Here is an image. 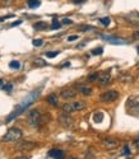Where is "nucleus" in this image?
Instances as JSON below:
<instances>
[{"label": "nucleus", "instance_id": "2eb2a0df", "mask_svg": "<svg viewBox=\"0 0 139 159\" xmlns=\"http://www.w3.org/2000/svg\"><path fill=\"white\" fill-rule=\"evenodd\" d=\"M46 101H47V103L51 104V106H57V104H59V99H57L56 94H50V95H47V97H46Z\"/></svg>", "mask_w": 139, "mask_h": 159}, {"label": "nucleus", "instance_id": "6e6552de", "mask_svg": "<svg viewBox=\"0 0 139 159\" xmlns=\"http://www.w3.org/2000/svg\"><path fill=\"white\" fill-rule=\"evenodd\" d=\"M77 93H78V92H77L75 88H65V89L61 90L60 95L64 99H70V98H74L75 95H77Z\"/></svg>", "mask_w": 139, "mask_h": 159}, {"label": "nucleus", "instance_id": "7ed1b4c3", "mask_svg": "<svg viewBox=\"0 0 139 159\" xmlns=\"http://www.w3.org/2000/svg\"><path fill=\"white\" fill-rule=\"evenodd\" d=\"M22 130L21 129H18V127H12V129H9L7 134L3 136V141H5V143H12V141H17L19 140V139L22 138Z\"/></svg>", "mask_w": 139, "mask_h": 159}, {"label": "nucleus", "instance_id": "58836bf2", "mask_svg": "<svg viewBox=\"0 0 139 159\" xmlns=\"http://www.w3.org/2000/svg\"><path fill=\"white\" fill-rule=\"evenodd\" d=\"M69 159H77V158H69Z\"/></svg>", "mask_w": 139, "mask_h": 159}, {"label": "nucleus", "instance_id": "39448f33", "mask_svg": "<svg viewBox=\"0 0 139 159\" xmlns=\"http://www.w3.org/2000/svg\"><path fill=\"white\" fill-rule=\"evenodd\" d=\"M85 108V103L84 102H70V103H65L63 106V111L65 113H71L75 111H80Z\"/></svg>", "mask_w": 139, "mask_h": 159}, {"label": "nucleus", "instance_id": "20e7f679", "mask_svg": "<svg viewBox=\"0 0 139 159\" xmlns=\"http://www.w3.org/2000/svg\"><path fill=\"white\" fill-rule=\"evenodd\" d=\"M27 121L32 127H38L41 124V113L38 109H32L27 113Z\"/></svg>", "mask_w": 139, "mask_h": 159}, {"label": "nucleus", "instance_id": "a878e982", "mask_svg": "<svg viewBox=\"0 0 139 159\" xmlns=\"http://www.w3.org/2000/svg\"><path fill=\"white\" fill-rule=\"evenodd\" d=\"M100 22H101L103 26H109L110 22H111V19H110L109 17H105V18H101V19H100Z\"/></svg>", "mask_w": 139, "mask_h": 159}, {"label": "nucleus", "instance_id": "f03ea898", "mask_svg": "<svg viewBox=\"0 0 139 159\" xmlns=\"http://www.w3.org/2000/svg\"><path fill=\"white\" fill-rule=\"evenodd\" d=\"M126 112L130 116L138 117L139 118V95H133L126 99V104H125Z\"/></svg>", "mask_w": 139, "mask_h": 159}, {"label": "nucleus", "instance_id": "b1692460", "mask_svg": "<svg viewBox=\"0 0 139 159\" xmlns=\"http://www.w3.org/2000/svg\"><path fill=\"white\" fill-rule=\"evenodd\" d=\"M59 54H60V51H50V52H46V56L52 59V57H56Z\"/></svg>", "mask_w": 139, "mask_h": 159}, {"label": "nucleus", "instance_id": "f8f14e48", "mask_svg": "<svg viewBox=\"0 0 139 159\" xmlns=\"http://www.w3.org/2000/svg\"><path fill=\"white\" fill-rule=\"evenodd\" d=\"M75 89H77V92L82 93L83 95H91V94H92V89H91L89 87L84 85V84H77Z\"/></svg>", "mask_w": 139, "mask_h": 159}, {"label": "nucleus", "instance_id": "aec40b11", "mask_svg": "<svg viewBox=\"0 0 139 159\" xmlns=\"http://www.w3.org/2000/svg\"><path fill=\"white\" fill-rule=\"evenodd\" d=\"M9 67H12V69H19V67H21V62L12 61V62H9Z\"/></svg>", "mask_w": 139, "mask_h": 159}, {"label": "nucleus", "instance_id": "1a4fd4ad", "mask_svg": "<svg viewBox=\"0 0 139 159\" xmlns=\"http://www.w3.org/2000/svg\"><path fill=\"white\" fill-rule=\"evenodd\" d=\"M110 79H111V75H110L109 71H102V73H100L98 76H97V80H98L100 85H106V84H109Z\"/></svg>", "mask_w": 139, "mask_h": 159}, {"label": "nucleus", "instance_id": "f257e3e1", "mask_svg": "<svg viewBox=\"0 0 139 159\" xmlns=\"http://www.w3.org/2000/svg\"><path fill=\"white\" fill-rule=\"evenodd\" d=\"M40 92H41V89H37V90H35V92H32V93H31L30 95H28V97H27L25 101H22V102L19 103L16 108H14L13 112L8 116L7 121H8V122H9V121H12V120H14L16 117H18L21 113L25 112V111H26V109H27L28 107H30V106H31V104L38 98V95H40Z\"/></svg>", "mask_w": 139, "mask_h": 159}, {"label": "nucleus", "instance_id": "393cba45", "mask_svg": "<svg viewBox=\"0 0 139 159\" xmlns=\"http://www.w3.org/2000/svg\"><path fill=\"white\" fill-rule=\"evenodd\" d=\"M91 52H92V55H102L103 49H102V47H98V49H93Z\"/></svg>", "mask_w": 139, "mask_h": 159}, {"label": "nucleus", "instance_id": "4be33fe9", "mask_svg": "<svg viewBox=\"0 0 139 159\" xmlns=\"http://www.w3.org/2000/svg\"><path fill=\"white\" fill-rule=\"evenodd\" d=\"M79 30L83 31V32H87V31H96V28L94 27H91V26H80Z\"/></svg>", "mask_w": 139, "mask_h": 159}, {"label": "nucleus", "instance_id": "f704fd0d", "mask_svg": "<svg viewBox=\"0 0 139 159\" xmlns=\"http://www.w3.org/2000/svg\"><path fill=\"white\" fill-rule=\"evenodd\" d=\"M22 21H17L16 23H13V24H10V27H14V26H18V24H21Z\"/></svg>", "mask_w": 139, "mask_h": 159}, {"label": "nucleus", "instance_id": "bb28decb", "mask_svg": "<svg viewBox=\"0 0 139 159\" xmlns=\"http://www.w3.org/2000/svg\"><path fill=\"white\" fill-rule=\"evenodd\" d=\"M35 65L36 66H46V61H44L42 59H37L35 61Z\"/></svg>", "mask_w": 139, "mask_h": 159}, {"label": "nucleus", "instance_id": "4c0bfd02", "mask_svg": "<svg viewBox=\"0 0 139 159\" xmlns=\"http://www.w3.org/2000/svg\"><path fill=\"white\" fill-rule=\"evenodd\" d=\"M137 51H138V54H139V46H138V49H137Z\"/></svg>", "mask_w": 139, "mask_h": 159}, {"label": "nucleus", "instance_id": "72a5a7b5", "mask_svg": "<svg viewBox=\"0 0 139 159\" xmlns=\"http://www.w3.org/2000/svg\"><path fill=\"white\" fill-rule=\"evenodd\" d=\"M73 3H75V4H82V3H84L85 0H71Z\"/></svg>", "mask_w": 139, "mask_h": 159}, {"label": "nucleus", "instance_id": "2f4dec72", "mask_svg": "<svg viewBox=\"0 0 139 159\" xmlns=\"http://www.w3.org/2000/svg\"><path fill=\"white\" fill-rule=\"evenodd\" d=\"M75 40H78V36H69V37H68V41H69V42L75 41Z\"/></svg>", "mask_w": 139, "mask_h": 159}, {"label": "nucleus", "instance_id": "4468645a", "mask_svg": "<svg viewBox=\"0 0 139 159\" xmlns=\"http://www.w3.org/2000/svg\"><path fill=\"white\" fill-rule=\"evenodd\" d=\"M103 146L107 148V149H114L117 146V141L115 140V139H105V140L102 141Z\"/></svg>", "mask_w": 139, "mask_h": 159}, {"label": "nucleus", "instance_id": "6ab92c4d", "mask_svg": "<svg viewBox=\"0 0 139 159\" xmlns=\"http://www.w3.org/2000/svg\"><path fill=\"white\" fill-rule=\"evenodd\" d=\"M46 27H47L46 22H38V23H36V24L33 26L35 30H44V28H46Z\"/></svg>", "mask_w": 139, "mask_h": 159}, {"label": "nucleus", "instance_id": "423d86ee", "mask_svg": "<svg viewBox=\"0 0 139 159\" xmlns=\"http://www.w3.org/2000/svg\"><path fill=\"white\" fill-rule=\"evenodd\" d=\"M119 98V93L116 90H107V92H105L101 94V97L100 99L102 101V102L107 103V102H114V101H116Z\"/></svg>", "mask_w": 139, "mask_h": 159}, {"label": "nucleus", "instance_id": "cd10ccee", "mask_svg": "<svg viewBox=\"0 0 139 159\" xmlns=\"http://www.w3.org/2000/svg\"><path fill=\"white\" fill-rule=\"evenodd\" d=\"M97 76H98V74L97 73H93V74H91L89 76H88V81L91 83V81H94V80H97Z\"/></svg>", "mask_w": 139, "mask_h": 159}, {"label": "nucleus", "instance_id": "f3484780", "mask_svg": "<svg viewBox=\"0 0 139 159\" xmlns=\"http://www.w3.org/2000/svg\"><path fill=\"white\" fill-rule=\"evenodd\" d=\"M93 121H94L96 124L102 122V121H103V113H102V112H96L94 116H93Z\"/></svg>", "mask_w": 139, "mask_h": 159}, {"label": "nucleus", "instance_id": "473e14b6", "mask_svg": "<svg viewBox=\"0 0 139 159\" xmlns=\"http://www.w3.org/2000/svg\"><path fill=\"white\" fill-rule=\"evenodd\" d=\"M133 38H134V40H139V31L133 33Z\"/></svg>", "mask_w": 139, "mask_h": 159}, {"label": "nucleus", "instance_id": "c9c22d12", "mask_svg": "<svg viewBox=\"0 0 139 159\" xmlns=\"http://www.w3.org/2000/svg\"><path fill=\"white\" fill-rule=\"evenodd\" d=\"M14 159H28L27 157H17V158H14Z\"/></svg>", "mask_w": 139, "mask_h": 159}, {"label": "nucleus", "instance_id": "5701e85b", "mask_svg": "<svg viewBox=\"0 0 139 159\" xmlns=\"http://www.w3.org/2000/svg\"><path fill=\"white\" fill-rule=\"evenodd\" d=\"M60 27H61V23H59L56 19H54V21H52V24H51V30H59Z\"/></svg>", "mask_w": 139, "mask_h": 159}, {"label": "nucleus", "instance_id": "9b49d317", "mask_svg": "<svg viewBox=\"0 0 139 159\" xmlns=\"http://www.w3.org/2000/svg\"><path fill=\"white\" fill-rule=\"evenodd\" d=\"M35 146H36V144L32 141H19L17 144L18 150H31V149H33Z\"/></svg>", "mask_w": 139, "mask_h": 159}, {"label": "nucleus", "instance_id": "c756f323", "mask_svg": "<svg viewBox=\"0 0 139 159\" xmlns=\"http://www.w3.org/2000/svg\"><path fill=\"white\" fill-rule=\"evenodd\" d=\"M3 89L5 90V92H10L13 89V85L12 84H7V85H3Z\"/></svg>", "mask_w": 139, "mask_h": 159}, {"label": "nucleus", "instance_id": "ddd939ff", "mask_svg": "<svg viewBox=\"0 0 139 159\" xmlns=\"http://www.w3.org/2000/svg\"><path fill=\"white\" fill-rule=\"evenodd\" d=\"M49 155L51 158H54V159H64L65 154H64L63 150H60V149H51V150L49 152Z\"/></svg>", "mask_w": 139, "mask_h": 159}, {"label": "nucleus", "instance_id": "7c9ffc66", "mask_svg": "<svg viewBox=\"0 0 139 159\" xmlns=\"http://www.w3.org/2000/svg\"><path fill=\"white\" fill-rule=\"evenodd\" d=\"M61 24H71V21H70V19H68V18H65V19L61 21Z\"/></svg>", "mask_w": 139, "mask_h": 159}, {"label": "nucleus", "instance_id": "9d476101", "mask_svg": "<svg viewBox=\"0 0 139 159\" xmlns=\"http://www.w3.org/2000/svg\"><path fill=\"white\" fill-rule=\"evenodd\" d=\"M103 40H106L107 42L110 43H112V45H126V41L125 40H123V38H117V37H112V36H101Z\"/></svg>", "mask_w": 139, "mask_h": 159}, {"label": "nucleus", "instance_id": "e433bc0d", "mask_svg": "<svg viewBox=\"0 0 139 159\" xmlns=\"http://www.w3.org/2000/svg\"><path fill=\"white\" fill-rule=\"evenodd\" d=\"M3 83H4L3 79H0V87H3Z\"/></svg>", "mask_w": 139, "mask_h": 159}, {"label": "nucleus", "instance_id": "0eeeda50", "mask_svg": "<svg viewBox=\"0 0 139 159\" xmlns=\"http://www.w3.org/2000/svg\"><path fill=\"white\" fill-rule=\"evenodd\" d=\"M59 122L63 125L64 127H70L71 124H73V118L69 116V113L64 112L63 115H60V116H59Z\"/></svg>", "mask_w": 139, "mask_h": 159}, {"label": "nucleus", "instance_id": "a211bd4d", "mask_svg": "<svg viewBox=\"0 0 139 159\" xmlns=\"http://www.w3.org/2000/svg\"><path fill=\"white\" fill-rule=\"evenodd\" d=\"M27 4H28V7H30V8L35 9V8H38V7H40L41 3H40V0H28Z\"/></svg>", "mask_w": 139, "mask_h": 159}, {"label": "nucleus", "instance_id": "412c9836", "mask_svg": "<svg viewBox=\"0 0 139 159\" xmlns=\"http://www.w3.org/2000/svg\"><path fill=\"white\" fill-rule=\"evenodd\" d=\"M32 43H33V46L40 47V46L44 45V40H41V38H36V40H33V41H32Z\"/></svg>", "mask_w": 139, "mask_h": 159}, {"label": "nucleus", "instance_id": "c85d7f7f", "mask_svg": "<svg viewBox=\"0 0 139 159\" xmlns=\"http://www.w3.org/2000/svg\"><path fill=\"white\" fill-rule=\"evenodd\" d=\"M123 155H130V149H129L128 145L124 146V149H123Z\"/></svg>", "mask_w": 139, "mask_h": 159}, {"label": "nucleus", "instance_id": "dca6fc26", "mask_svg": "<svg viewBox=\"0 0 139 159\" xmlns=\"http://www.w3.org/2000/svg\"><path fill=\"white\" fill-rule=\"evenodd\" d=\"M120 80L123 81V83H132V81L134 80L133 79V76L130 74H128V73H123L120 75Z\"/></svg>", "mask_w": 139, "mask_h": 159}]
</instances>
